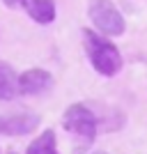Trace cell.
Masks as SVG:
<instances>
[{
  "mask_svg": "<svg viewBox=\"0 0 147 154\" xmlns=\"http://www.w3.org/2000/svg\"><path fill=\"white\" fill-rule=\"evenodd\" d=\"M94 154H103V152H94Z\"/></svg>",
  "mask_w": 147,
  "mask_h": 154,
  "instance_id": "obj_10",
  "label": "cell"
},
{
  "mask_svg": "<svg viewBox=\"0 0 147 154\" xmlns=\"http://www.w3.org/2000/svg\"><path fill=\"white\" fill-rule=\"evenodd\" d=\"M39 115L30 110L21 113H5L0 115V136H28L39 127Z\"/></svg>",
  "mask_w": 147,
  "mask_h": 154,
  "instance_id": "obj_4",
  "label": "cell"
},
{
  "mask_svg": "<svg viewBox=\"0 0 147 154\" xmlns=\"http://www.w3.org/2000/svg\"><path fill=\"white\" fill-rule=\"evenodd\" d=\"M2 2H5L7 7H12V9H14V7H21V5H26V0H2Z\"/></svg>",
  "mask_w": 147,
  "mask_h": 154,
  "instance_id": "obj_9",
  "label": "cell"
},
{
  "mask_svg": "<svg viewBox=\"0 0 147 154\" xmlns=\"http://www.w3.org/2000/svg\"><path fill=\"white\" fill-rule=\"evenodd\" d=\"M21 92H19V76H16V71L7 62H0V99L2 101H12Z\"/></svg>",
  "mask_w": 147,
  "mask_h": 154,
  "instance_id": "obj_7",
  "label": "cell"
},
{
  "mask_svg": "<svg viewBox=\"0 0 147 154\" xmlns=\"http://www.w3.org/2000/svg\"><path fill=\"white\" fill-rule=\"evenodd\" d=\"M83 46H85V53H87V58H90V64L101 76L110 78L122 69V55L110 39H106L101 35L92 32L90 28H85L83 30Z\"/></svg>",
  "mask_w": 147,
  "mask_h": 154,
  "instance_id": "obj_1",
  "label": "cell"
},
{
  "mask_svg": "<svg viewBox=\"0 0 147 154\" xmlns=\"http://www.w3.org/2000/svg\"><path fill=\"white\" fill-rule=\"evenodd\" d=\"M53 88V76L46 69H28L19 76V92L28 97H39Z\"/></svg>",
  "mask_w": 147,
  "mask_h": 154,
  "instance_id": "obj_5",
  "label": "cell"
},
{
  "mask_svg": "<svg viewBox=\"0 0 147 154\" xmlns=\"http://www.w3.org/2000/svg\"><path fill=\"white\" fill-rule=\"evenodd\" d=\"M87 16L96 30L106 37H120L127 23L113 0H87Z\"/></svg>",
  "mask_w": 147,
  "mask_h": 154,
  "instance_id": "obj_2",
  "label": "cell"
},
{
  "mask_svg": "<svg viewBox=\"0 0 147 154\" xmlns=\"http://www.w3.org/2000/svg\"><path fill=\"white\" fill-rule=\"evenodd\" d=\"M23 7H26L28 16L41 26H48L55 19V2L53 0H26Z\"/></svg>",
  "mask_w": 147,
  "mask_h": 154,
  "instance_id": "obj_6",
  "label": "cell"
},
{
  "mask_svg": "<svg viewBox=\"0 0 147 154\" xmlns=\"http://www.w3.org/2000/svg\"><path fill=\"white\" fill-rule=\"evenodd\" d=\"M62 127L69 134L83 138L85 143H92L96 138V115L85 103H71L62 115Z\"/></svg>",
  "mask_w": 147,
  "mask_h": 154,
  "instance_id": "obj_3",
  "label": "cell"
},
{
  "mask_svg": "<svg viewBox=\"0 0 147 154\" xmlns=\"http://www.w3.org/2000/svg\"><path fill=\"white\" fill-rule=\"evenodd\" d=\"M9 154H16V152H9Z\"/></svg>",
  "mask_w": 147,
  "mask_h": 154,
  "instance_id": "obj_11",
  "label": "cell"
},
{
  "mask_svg": "<svg viewBox=\"0 0 147 154\" xmlns=\"http://www.w3.org/2000/svg\"><path fill=\"white\" fill-rule=\"evenodd\" d=\"M26 154H60L58 152V143H55V131L46 129L44 134H39L37 138L28 145Z\"/></svg>",
  "mask_w": 147,
  "mask_h": 154,
  "instance_id": "obj_8",
  "label": "cell"
}]
</instances>
